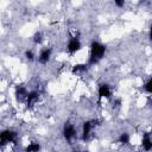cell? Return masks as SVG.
Segmentation results:
<instances>
[{
  "label": "cell",
  "instance_id": "obj_1",
  "mask_svg": "<svg viewBox=\"0 0 152 152\" xmlns=\"http://www.w3.org/2000/svg\"><path fill=\"white\" fill-rule=\"evenodd\" d=\"M104 50H106V48L102 44H100L97 42H93L91 43V55H90V58H89V64L96 63L103 56Z\"/></svg>",
  "mask_w": 152,
  "mask_h": 152
},
{
  "label": "cell",
  "instance_id": "obj_2",
  "mask_svg": "<svg viewBox=\"0 0 152 152\" xmlns=\"http://www.w3.org/2000/svg\"><path fill=\"white\" fill-rule=\"evenodd\" d=\"M14 138H15V133H14V132H12V131H4V132L1 133V137H0L1 144L4 145V144H6L7 141H13Z\"/></svg>",
  "mask_w": 152,
  "mask_h": 152
},
{
  "label": "cell",
  "instance_id": "obj_3",
  "mask_svg": "<svg viewBox=\"0 0 152 152\" xmlns=\"http://www.w3.org/2000/svg\"><path fill=\"white\" fill-rule=\"evenodd\" d=\"M63 133H64L65 139H66V140H70V139L75 135V128H74V126H71L69 122H66L65 126H64V131H63Z\"/></svg>",
  "mask_w": 152,
  "mask_h": 152
},
{
  "label": "cell",
  "instance_id": "obj_4",
  "mask_svg": "<svg viewBox=\"0 0 152 152\" xmlns=\"http://www.w3.org/2000/svg\"><path fill=\"white\" fill-rule=\"evenodd\" d=\"M80 48H81V44H80V40L77 38H72L68 44V50L70 52H76Z\"/></svg>",
  "mask_w": 152,
  "mask_h": 152
},
{
  "label": "cell",
  "instance_id": "obj_5",
  "mask_svg": "<svg viewBox=\"0 0 152 152\" xmlns=\"http://www.w3.org/2000/svg\"><path fill=\"white\" fill-rule=\"evenodd\" d=\"M94 124H95V121H87V122H84V125H83V139L84 140L88 139V135H89L90 129H91Z\"/></svg>",
  "mask_w": 152,
  "mask_h": 152
},
{
  "label": "cell",
  "instance_id": "obj_6",
  "mask_svg": "<svg viewBox=\"0 0 152 152\" xmlns=\"http://www.w3.org/2000/svg\"><path fill=\"white\" fill-rule=\"evenodd\" d=\"M99 95L101 97H109V95H110L109 87L107 84H101L100 88H99Z\"/></svg>",
  "mask_w": 152,
  "mask_h": 152
},
{
  "label": "cell",
  "instance_id": "obj_7",
  "mask_svg": "<svg viewBox=\"0 0 152 152\" xmlns=\"http://www.w3.org/2000/svg\"><path fill=\"white\" fill-rule=\"evenodd\" d=\"M50 55H51V50L50 49H45V50H43L42 52H40V56H39V62L40 63H46L48 61H49V58H50Z\"/></svg>",
  "mask_w": 152,
  "mask_h": 152
},
{
  "label": "cell",
  "instance_id": "obj_8",
  "mask_svg": "<svg viewBox=\"0 0 152 152\" xmlns=\"http://www.w3.org/2000/svg\"><path fill=\"white\" fill-rule=\"evenodd\" d=\"M38 96H39V94H38L37 91L30 93V94L27 95V104H28V106H32V104L38 100Z\"/></svg>",
  "mask_w": 152,
  "mask_h": 152
},
{
  "label": "cell",
  "instance_id": "obj_9",
  "mask_svg": "<svg viewBox=\"0 0 152 152\" xmlns=\"http://www.w3.org/2000/svg\"><path fill=\"white\" fill-rule=\"evenodd\" d=\"M142 146H144V148L146 151H150L152 148V141L150 140L148 134H145L144 135V138H142Z\"/></svg>",
  "mask_w": 152,
  "mask_h": 152
},
{
  "label": "cell",
  "instance_id": "obj_10",
  "mask_svg": "<svg viewBox=\"0 0 152 152\" xmlns=\"http://www.w3.org/2000/svg\"><path fill=\"white\" fill-rule=\"evenodd\" d=\"M15 94H17V99L18 100H23V97H27V93H26V90H25V88H23V87H17V90H15Z\"/></svg>",
  "mask_w": 152,
  "mask_h": 152
},
{
  "label": "cell",
  "instance_id": "obj_11",
  "mask_svg": "<svg viewBox=\"0 0 152 152\" xmlns=\"http://www.w3.org/2000/svg\"><path fill=\"white\" fill-rule=\"evenodd\" d=\"M39 148H40L39 144H37V142H32L31 145H28V146L25 148V152H38Z\"/></svg>",
  "mask_w": 152,
  "mask_h": 152
},
{
  "label": "cell",
  "instance_id": "obj_12",
  "mask_svg": "<svg viewBox=\"0 0 152 152\" xmlns=\"http://www.w3.org/2000/svg\"><path fill=\"white\" fill-rule=\"evenodd\" d=\"M87 70V65L86 64H77L72 68V72L74 74H77V72H82V71H86Z\"/></svg>",
  "mask_w": 152,
  "mask_h": 152
},
{
  "label": "cell",
  "instance_id": "obj_13",
  "mask_svg": "<svg viewBox=\"0 0 152 152\" xmlns=\"http://www.w3.org/2000/svg\"><path fill=\"white\" fill-rule=\"evenodd\" d=\"M119 140H120V142H122V144H127V142H128V140H129V137H128V134H127V133H122V134L120 135Z\"/></svg>",
  "mask_w": 152,
  "mask_h": 152
},
{
  "label": "cell",
  "instance_id": "obj_14",
  "mask_svg": "<svg viewBox=\"0 0 152 152\" xmlns=\"http://www.w3.org/2000/svg\"><path fill=\"white\" fill-rule=\"evenodd\" d=\"M42 33L40 32H37L36 34H34V37H33V40H34V43H37V44H39V43H42Z\"/></svg>",
  "mask_w": 152,
  "mask_h": 152
},
{
  "label": "cell",
  "instance_id": "obj_15",
  "mask_svg": "<svg viewBox=\"0 0 152 152\" xmlns=\"http://www.w3.org/2000/svg\"><path fill=\"white\" fill-rule=\"evenodd\" d=\"M146 90L150 91V93H152V78L146 83Z\"/></svg>",
  "mask_w": 152,
  "mask_h": 152
},
{
  "label": "cell",
  "instance_id": "obj_16",
  "mask_svg": "<svg viewBox=\"0 0 152 152\" xmlns=\"http://www.w3.org/2000/svg\"><path fill=\"white\" fill-rule=\"evenodd\" d=\"M25 56H26V58L30 59V61L33 59V52H32V51H26V52H25Z\"/></svg>",
  "mask_w": 152,
  "mask_h": 152
},
{
  "label": "cell",
  "instance_id": "obj_17",
  "mask_svg": "<svg viewBox=\"0 0 152 152\" xmlns=\"http://www.w3.org/2000/svg\"><path fill=\"white\" fill-rule=\"evenodd\" d=\"M115 5L119 6V7H121V6H124V1L122 0H116L115 1Z\"/></svg>",
  "mask_w": 152,
  "mask_h": 152
},
{
  "label": "cell",
  "instance_id": "obj_18",
  "mask_svg": "<svg viewBox=\"0 0 152 152\" xmlns=\"http://www.w3.org/2000/svg\"><path fill=\"white\" fill-rule=\"evenodd\" d=\"M150 39L152 40V26H151V28H150Z\"/></svg>",
  "mask_w": 152,
  "mask_h": 152
},
{
  "label": "cell",
  "instance_id": "obj_19",
  "mask_svg": "<svg viewBox=\"0 0 152 152\" xmlns=\"http://www.w3.org/2000/svg\"><path fill=\"white\" fill-rule=\"evenodd\" d=\"M72 152H78V151H72Z\"/></svg>",
  "mask_w": 152,
  "mask_h": 152
},
{
  "label": "cell",
  "instance_id": "obj_20",
  "mask_svg": "<svg viewBox=\"0 0 152 152\" xmlns=\"http://www.w3.org/2000/svg\"><path fill=\"white\" fill-rule=\"evenodd\" d=\"M83 152H88V151H83Z\"/></svg>",
  "mask_w": 152,
  "mask_h": 152
}]
</instances>
